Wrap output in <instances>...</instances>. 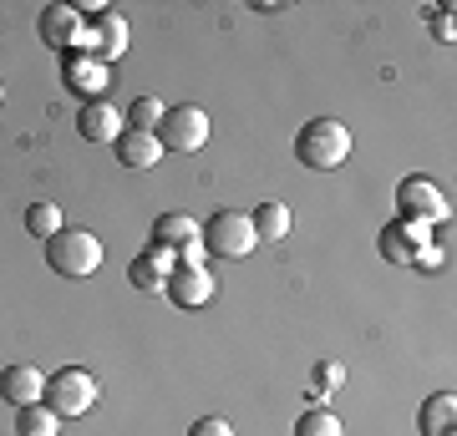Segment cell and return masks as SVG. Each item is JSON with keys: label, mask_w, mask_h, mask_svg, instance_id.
<instances>
[{"label": "cell", "mask_w": 457, "mask_h": 436, "mask_svg": "<svg viewBox=\"0 0 457 436\" xmlns=\"http://www.w3.org/2000/svg\"><path fill=\"white\" fill-rule=\"evenodd\" d=\"M36 31H41V41H46V46L77 51V41H82V31H87V21H82V11H77V5H46V11H41V21H36Z\"/></svg>", "instance_id": "cell-9"}, {"label": "cell", "mask_w": 457, "mask_h": 436, "mask_svg": "<svg viewBox=\"0 0 457 436\" xmlns=\"http://www.w3.org/2000/svg\"><path fill=\"white\" fill-rule=\"evenodd\" d=\"M295 158L315 168V173H330V168H341L351 158V128H345L341 117H311L300 137H295Z\"/></svg>", "instance_id": "cell-1"}, {"label": "cell", "mask_w": 457, "mask_h": 436, "mask_svg": "<svg viewBox=\"0 0 457 436\" xmlns=\"http://www.w3.org/2000/svg\"><path fill=\"white\" fill-rule=\"evenodd\" d=\"M26 234H31V239L62 234V209H56V203H31V209H26Z\"/></svg>", "instance_id": "cell-20"}, {"label": "cell", "mask_w": 457, "mask_h": 436, "mask_svg": "<svg viewBox=\"0 0 457 436\" xmlns=\"http://www.w3.org/2000/svg\"><path fill=\"white\" fill-rule=\"evenodd\" d=\"M249 224H254L260 239H285L290 234V209L285 203H260V209L249 213Z\"/></svg>", "instance_id": "cell-19"}, {"label": "cell", "mask_w": 457, "mask_h": 436, "mask_svg": "<svg viewBox=\"0 0 457 436\" xmlns=\"http://www.w3.org/2000/svg\"><path fill=\"white\" fill-rule=\"evenodd\" d=\"M188 436H234V426H228L224 416H198L194 426H188Z\"/></svg>", "instance_id": "cell-24"}, {"label": "cell", "mask_w": 457, "mask_h": 436, "mask_svg": "<svg viewBox=\"0 0 457 436\" xmlns=\"http://www.w3.org/2000/svg\"><path fill=\"white\" fill-rule=\"evenodd\" d=\"M158 143H163V152H204V143H209V112L194 107V102L168 107L163 122H158Z\"/></svg>", "instance_id": "cell-4"}, {"label": "cell", "mask_w": 457, "mask_h": 436, "mask_svg": "<svg viewBox=\"0 0 457 436\" xmlns=\"http://www.w3.org/2000/svg\"><path fill=\"white\" fill-rule=\"evenodd\" d=\"M56 432H62V416H56L46 401L21 406L16 411V436H56Z\"/></svg>", "instance_id": "cell-18"}, {"label": "cell", "mask_w": 457, "mask_h": 436, "mask_svg": "<svg viewBox=\"0 0 457 436\" xmlns=\"http://www.w3.org/2000/svg\"><path fill=\"white\" fill-rule=\"evenodd\" d=\"M77 132H82L87 143H117L122 137V112H117L112 102H82V112H77Z\"/></svg>", "instance_id": "cell-13"}, {"label": "cell", "mask_w": 457, "mask_h": 436, "mask_svg": "<svg viewBox=\"0 0 457 436\" xmlns=\"http://www.w3.org/2000/svg\"><path fill=\"white\" fill-rule=\"evenodd\" d=\"M168 275H173V254H168V249H153V243H147L143 254L128 264L132 290H143V294H163Z\"/></svg>", "instance_id": "cell-12"}, {"label": "cell", "mask_w": 457, "mask_h": 436, "mask_svg": "<svg viewBox=\"0 0 457 436\" xmlns=\"http://www.w3.org/2000/svg\"><path fill=\"white\" fill-rule=\"evenodd\" d=\"M163 112H168V107H163L158 97H137V102L128 107V128H132V132H158Z\"/></svg>", "instance_id": "cell-22"}, {"label": "cell", "mask_w": 457, "mask_h": 436, "mask_svg": "<svg viewBox=\"0 0 457 436\" xmlns=\"http://www.w3.org/2000/svg\"><path fill=\"white\" fill-rule=\"evenodd\" d=\"M341 381H345V366H341V360H320V366H315V386L336 391Z\"/></svg>", "instance_id": "cell-23"}, {"label": "cell", "mask_w": 457, "mask_h": 436, "mask_svg": "<svg viewBox=\"0 0 457 436\" xmlns=\"http://www.w3.org/2000/svg\"><path fill=\"white\" fill-rule=\"evenodd\" d=\"M198 243H204V254H213V259H249L254 243H260V234H254V224H249V213L219 209L209 224L198 228Z\"/></svg>", "instance_id": "cell-3"}, {"label": "cell", "mask_w": 457, "mask_h": 436, "mask_svg": "<svg viewBox=\"0 0 457 436\" xmlns=\"http://www.w3.org/2000/svg\"><path fill=\"white\" fill-rule=\"evenodd\" d=\"M427 243H432L427 224H407V218H396V224L381 228V259H386V264H411L417 249H427Z\"/></svg>", "instance_id": "cell-11"}, {"label": "cell", "mask_w": 457, "mask_h": 436, "mask_svg": "<svg viewBox=\"0 0 457 436\" xmlns=\"http://www.w3.org/2000/svg\"><path fill=\"white\" fill-rule=\"evenodd\" d=\"M168 300L179 309H204L219 294V284H213V275H209V264L204 269H183V264H173V275H168Z\"/></svg>", "instance_id": "cell-8"}, {"label": "cell", "mask_w": 457, "mask_h": 436, "mask_svg": "<svg viewBox=\"0 0 457 436\" xmlns=\"http://www.w3.org/2000/svg\"><path fill=\"white\" fill-rule=\"evenodd\" d=\"M432 36H437V41H453V11H447V16H432Z\"/></svg>", "instance_id": "cell-25"}, {"label": "cell", "mask_w": 457, "mask_h": 436, "mask_svg": "<svg viewBox=\"0 0 457 436\" xmlns=\"http://www.w3.org/2000/svg\"><path fill=\"white\" fill-rule=\"evenodd\" d=\"M295 436H345V432H341V421H336V411L315 406V411H305V416L295 421Z\"/></svg>", "instance_id": "cell-21"}, {"label": "cell", "mask_w": 457, "mask_h": 436, "mask_svg": "<svg viewBox=\"0 0 457 436\" xmlns=\"http://www.w3.org/2000/svg\"><path fill=\"white\" fill-rule=\"evenodd\" d=\"M62 81H66V92H77V97L97 102V97H102V86H107V66H102L97 56H87V51H66Z\"/></svg>", "instance_id": "cell-10"}, {"label": "cell", "mask_w": 457, "mask_h": 436, "mask_svg": "<svg viewBox=\"0 0 457 436\" xmlns=\"http://www.w3.org/2000/svg\"><path fill=\"white\" fill-rule=\"evenodd\" d=\"M77 46H82L87 56H97L102 66L117 62V56L128 51V21L112 16V11H102L97 21H87V31H82V41H77Z\"/></svg>", "instance_id": "cell-7"}, {"label": "cell", "mask_w": 457, "mask_h": 436, "mask_svg": "<svg viewBox=\"0 0 457 436\" xmlns=\"http://www.w3.org/2000/svg\"><path fill=\"white\" fill-rule=\"evenodd\" d=\"M396 209H402L407 224H437V218H447V198H442V188L432 178H402Z\"/></svg>", "instance_id": "cell-6"}, {"label": "cell", "mask_w": 457, "mask_h": 436, "mask_svg": "<svg viewBox=\"0 0 457 436\" xmlns=\"http://www.w3.org/2000/svg\"><path fill=\"white\" fill-rule=\"evenodd\" d=\"M453 426H457V396H453V391L427 396V406H422V436H453Z\"/></svg>", "instance_id": "cell-17"}, {"label": "cell", "mask_w": 457, "mask_h": 436, "mask_svg": "<svg viewBox=\"0 0 457 436\" xmlns=\"http://www.w3.org/2000/svg\"><path fill=\"white\" fill-rule=\"evenodd\" d=\"M117 162L122 168H153V162L163 158V143H158V132H132L122 128V137H117Z\"/></svg>", "instance_id": "cell-15"}, {"label": "cell", "mask_w": 457, "mask_h": 436, "mask_svg": "<svg viewBox=\"0 0 457 436\" xmlns=\"http://www.w3.org/2000/svg\"><path fill=\"white\" fill-rule=\"evenodd\" d=\"M198 239V224L188 213H158V224H153V249H183V243Z\"/></svg>", "instance_id": "cell-16"}, {"label": "cell", "mask_w": 457, "mask_h": 436, "mask_svg": "<svg viewBox=\"0 0 457 436\" xmlns=\"http://www.w3.org/2000/svg\"><path fill=\"white\" fill-rule=\"evenodd\" d=\"M41 401L56 411V416H82L97 406V381L82 371V366H66V371L46 375V396Z\"/></svg>", "instance_id": "cell-5"}, {"label": "cell", "mask_w": 457, "mask_h": 436, "mask_svg": "<svg viewBox=\"0 0 457 436\" xmlns=\"http://www.w3.org/2000/svg\"><path fill=\"white\" fill-rule=\"evenodd\" d=\"M46 264H51V275H62V279L97 275L102 269V239L87 234V228H62V234L46 239Z\"/></svg>", "instance_id": "cell-2"}, {"label": "cell", "mask_w": 457, "mask_h": 436, "mask_svg": "<svg viewBox=\"0 0 457 436\" xmlns=\"http://www.w3.org/2000/svg\"><path fill=\"white\" fill-rule=\"evenodd\" d=\"M0 396L16 406V411L21 406H36L46 396V375L36 371V366H5V371H0Z\"/></svg>", "instance_id": "cell-14"}]
</instances>
